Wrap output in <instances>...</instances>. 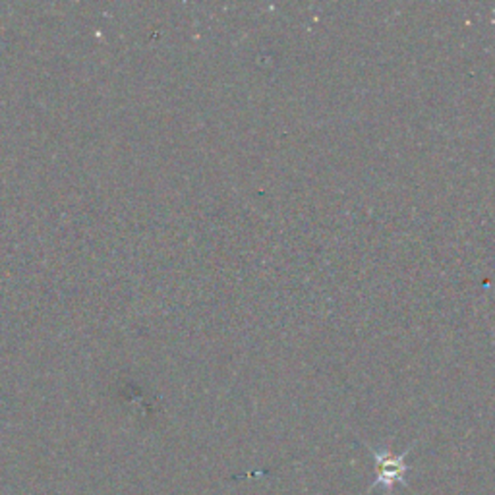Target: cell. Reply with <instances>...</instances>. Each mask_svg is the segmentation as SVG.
I'll return each mask as SVG.
<instances>
[{
  "instance_id": "1",
  "label": "cell",
  "mask_w": 495,
  "mask_h": 495,
  "mask_svg": "<svg viewBox=\"0 0 495 495\" xmlns=\"http://www.w3.org/2000/svg\"><path fill=\"white\" fill-rule=\"evenodd\" d=\"M367 449H370V453L375 460V472H377V476L370 483L367 493H372L377 488H382L385 493H391L395 490V486H399V483L407 486L405 476L410 466L405 463V457L410 453V447L402 455H393L391 453V449H375L370 445H367Z\"/></svg>"
}]
</instances>
